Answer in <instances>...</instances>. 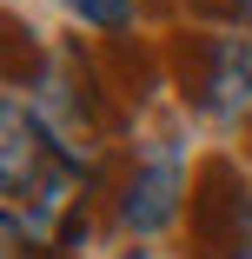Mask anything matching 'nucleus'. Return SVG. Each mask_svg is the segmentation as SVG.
Returning a JSON list of instances; mask_svg holds the SVG:
<instances>
[{"label":"nucleus","instance_id":"f03ea898","mask_svg":"<svg viewBox=\"0 0 252 259\" xmlns=\"http://www.w3.org/2000/svg\"><path fill=\"white\" fill-rule=\"evenodd\" d=\"M73 14H80L86 27H126L133 0H73Z\"/></svg>","mask_w":252,"mask_h":259},{"label":"nucleus","instance_id":"7ed1b4c3","mask_svg":"<svg viewBox=\"0 0 252 259\" xmlns=\"http://www.w3.org/2000/svg\"><path fill=\"white\" fill-rule=\"evenodd\" d=\"M192 7H199V14H239L245 0H192Z\"/></svg>","mask_w":252,"mask_h":259},{"label":"nucleus","instance_id":"f257e3e1","mask_svg":"<svg viewBox=\"0 0 252 259\" xmlns=\"http://www.w3.org/2000/svg\"><path fill=\"white\" fill-rule=\"evenodd\" d=\"M179 193H186L179 160H173V153H153V160L133 173V186H126V199H120V220H126L133 233H160V226L179 213Z\"/></svg>","mask_w":252,"mask_h":259},{"label":"nucleus","instance_id":"20e7f679","mask_svg":"<svg viewBox=\"0 0 252 259\" xmlns=\"http://www.w3.org/2000/svg\"><path fill=\"white\" fill-rule=\"evenodd\" d=\"M126 259H139V252H126Z\"/></svg>","mask_w":252,"mask_h":259}]
</instances>
